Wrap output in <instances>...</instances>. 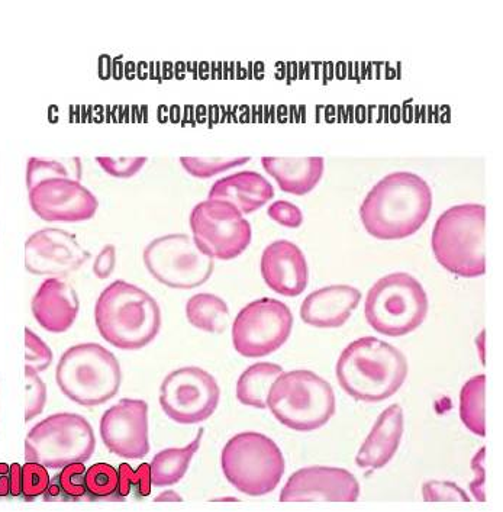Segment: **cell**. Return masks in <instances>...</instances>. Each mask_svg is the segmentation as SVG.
I'll return each mask as SVG.
<instances>
[{
  "instance_id": "cell-1",
  "label": "cell",
  "mask_w": 503,
  "mask_h": 512,
  "mask_svg": "<svg viewBox=\"0 0 503 512\" xmlns=\"http://www.w3.org/2000/svg\"><path fill=\"white\" fill-rule=\"evenodd\" d=\"M432 191L427 180L411 172L383 177L367 193L360 218L377 240H402L421 230L430 218Z\"/></svg>"
},
{
  "instance_id": "cell-2",
  "label": "cell",
  "mask_w": 503,
  "mask_h": 512,
  "mask_svg": "<svg viewBox=\"0 0 503 512\" xmlns=\"http://www.w3.org/2000/svg\"><path fill=\"white\" fill-rule=\"evenodd\" d=\"M335 372L341 388L351 398L382 402L402 388L408 378V360L392 344L363 337L345 347Z\"/></svg>"
},
{
  "instance_id": "cell-3",
  "label": "cell",
  "mask_w": 503,
  "mask_h": 512,
  "mask_svg": "<svg viewBox=\"0 0 503 512\" xmlns=\"http://www.w3.org/2000/svg\"><path fill=\"white\" fill-rule=\"evenodd\" d=\"M95 321L106 343L132 352L159 336L161 309L150 293L119 279L99 295Z\"/></svg>"
},
{
  "instance_id": "cell-4",
  "label": "cell",
  "mask_w": 503,
  "mask_h": 512,
  "mask_svg": "<svg viewBox=\"0 0 503 512\" xmlns=\"http://www.w3.org/2000/svg\"><path fill=\"white\" fill-rule=\"evenodd\" d=\"M486 208L479 204L456 205L435 222L431 246L437 262L460 278L486 273Z\"/></svg>"
},
{
  "instance_id": "cell-5",
  "label": "cell",
  "mask_w": 503,
  "mask_h": 512,
  "mask_svg": "<svg viewBox=\"0 0 503 512\" xmlns=\"http://www.w3.org/2000/svg\"><path fill=\"white\" fill-rule=\"evenodd\" d=\"M267 408L290 430L315 431L334 417L337 401L330 383L311 370L283 372L270 388Z\"/></svg>"
},
{
  "instance_id": "cell-6",
  "label": "cell",
  "mask_w": 503,
  "mask_h": 512,
  "mask_svg": "<svg viewBox=\"0 0 503 512\" xmlns=\"http://www.w3.org/2000/svg\"><path fill=\"white\" fill-rule=\"evenodd\" d=\"M56 381L70 401L83 407H98L118 394L121 365L115 354L101 344H77L61 356Z\"/></svg>"
},
{
  "instance_id": "cell-7",
  "label": "cell",
  "mask_w": 503,
  "mask_h": 512,
  "mask_svg": "<svg viewBox=\"0 0 503 512\" xmlns=\"http://www.w3.org/2000/svg\"><path fill=\"white\" fill-rule=\"evenodd\" d=\"M428 296L409 273H390L377 280L366 296L364 314L370 327L388 337H402L421 327L428 315Z\"/></svg>"
},
{
  "instance_id": "cell-8",
  "label": "cell",
  "mask_w": 503,
  "mask_h": 512,
  "mask_svg": "<svg viewBox=\"0 0 503 512\" xmlns=\"http://www.w3.org/2000/svg\"><path fill=\"white\" fill-rule=\"evenodd\" d=\"M222 472L237 491L248 497H263L279 486L285 475L282 450L264 434H237L221 454Z\"/></svg>"
},
{
  "instance_id": "cell-9",
  "label": "cell",
  "mask_w": 503,
  "mask_h": 512,
  "mask_svg": "<svg viewBox=\"0 0 503 512\" xmlns=\"http://www.w3.org/2000/svg\"><path fill=\"white\" fill-rule=\"evenodd\" d=\"M92 425L79 414H54L29 431L25 440V460L47 469H63L85 463L95 453Z\"/></svg>"
},
{
  "instance_id": "cell-10",
  "label": "cell",
  "mask_w": 503,
  "mask_h": 512,
  "mask_svg": "<svg viewBox=\"0 0 503 512\" xmlns=\"http://www.w3.org/2000/svg\"><path fill=\"white\" fill-rule=\"evenodd\" d=\"M143 260L157 282L173 289H195L214 273L215 262L186 234H167L151 241Z\"/></svg>"
},
{
  "instance_id": "cell-11",
  "label": "cell",
  "mask_w": 503,
  "mask_h": 512,
  "mask_svg": "<svg viewBox=\"0 0 503 512\" xmlns=\"http://www.w3.org/2000/svg\"><path fill=\"white\" fill-rule=\"evenodd\" d=\"M189 222L196 246L212 259H237L253 238L250 222L230 202L203 201L192 209Z\"/></svg>"
},
{
  "instance_id": "cell-12",
  "label": "cell",
  "mask_w": 503,
  "mask_h": 512,
  "mask_svg": "<svg viewBox=\"0 0 503 512\" xmlns=\"http://www.w3.org/2000/svg\"><path fill=\"white\" fill-rule=\"evenodd\" d=\"M293 315L285 302L261 298L241 309L232 324V343L241 356H269L288 341Z\"/></svg>"
},
{
  "instance_id": "cell-13",
  "label": "cell",
  "mask_w": 503,
  "mask_h": 512,
  "mask_svg": "<svg viewBox=\"0 0 503 512\" xmlns=\"http://www.w3.org/2000/svg\"><path fill=\"white\" fill-rule=\"evenodd\" d=\"M221 389L211 373L189 366L166 376L160 388V405L177 424H199L214 415Z\"/></svg>"
},
{
  "instance_id": "cell-14",
  "label": "cell",
  "mask_w": 503,
  "mask_h": 512,
  "mask_svg": "<svg viewBox=\"0 0 503 512\" xmlns=\"http://www.w3.org/2000/svg\"><path fill=\"white\" fill-rule=\"evenodd\" d=\"M32 211L47 222H83L95 217L98 199L72 177H50L28 189Z\"/></svg>"
},
{
  "instance_id": "cell-15",
  "label": "cell",
  "mask_w": 503,
  "mask_h": 512,
  "mask_svg": "<svg viewBox=\"0 0 503 512\" xmlns=\"http://www.w3.org/2000/svg\"><path fill=\"white\" fill-rule=\"evenodd\" d=\"M101 437L109 452L124 459H143L150 453L148 404L141 399H121L103 414Z\"/></svg>"
},
{
  "instance_id": "cell-16",
  "label": "cell",
  "mask_w": 503,
  "mask_h": 512,
  "mask_svg": "<svg viewBox=\"0 0 503 512\" xmlns=\"http://www.w3.org/2000/svg\"><path fill=\"white\" fill-rule=\"evenodd\" d=\"M77 238L60 228H44L25 243V267L37 276H69L89 259Z\"/></svg>"
},
{
  "instance_id": "cell-17",
  "label": "cell",
  "mask_w": 503,
  "mask_h": 512,
  "mask_svg": "<svg viewBox=\"0 0 503 512\" xmlns=\"http://www.w3.org/2000/svg\"><path fill=\"white\" fill-rule=\"evenodd\" d=\"M359 497L360 485L353 473L340 468L312 466L290 476L282 489L280 501L356 502Z\"/></svg>"
},
{
  "instance_id": "cell-18",
  "label": "cell",
  "mask_w": 503,
  "mask_h": 512,
  "mask_svg": "<svg viewBox=\"0 0 503 512\" xmlns=\"http://www.w3.org/2000/svg\"><path fill=\"white\" fill-rule=\"evenodd\" d=\"M260 267L266 285L279 295L295 298L308 286V262L292 241L277 240L269 244L261 254Z\"/></svg>"
},
{
  "instance_id": "cell-19",
  "label": "cell",
  "mask_w": 503,
  "mask_h": 512,
  "mask_svg": "<svg viewBox=\"0 0 503 512\" xmlns=\"http://www.w3.org/2000/svg\"><path fill=\"white\" fill-rule=\"evenodd\" d=\"M32 314L48 333H66L80 311L79 296L64 280H44L31 302Z\"/></svg>"
},
{
  "instance_id": "cell-20",
  "label": "cell",
  "mask_w": 503,
  "mask_h": 512,
  "mask_svg": "<svg viewBox=\"0 0 503 512\" xmlns=\"http://www.w3.org/2000/svg\"><path fill=\"white\" fill-rule=\"evenodd\" d=\"M361 292L348 285H332L309 293L301 307L305 324L315 328H340L359 307Z\"/></svg>"
},
{
  "instance_id": "cell-21",
  "label": "cell",
  "mask_w": 503,
  "mask_h": 512,
  "mask_svg": "<svg viewBox=\"0 0 503 512\" xmlns=\"http://www.w3.org/2000/svg\"><path fill=\"white\" fill-rule=\"evenodd\" d=\"M403 436V411L401 405H390L377 418L363 446L357 453L356 463L361 469L385 468L398 452Z\"/></svg>"
},
{
  "instance_id": "cell-22",
  "label": "cell",
  "mask_w": 503,
  "mask_h": 512,
  "mask_svg": "<svg viewBox=\"0 0 503 512\" xmlns=\"http://www.w3.org/2000/svg\"><path fill=\"white\" fill-rule=\"evenodd\" d=\"M273 196L272 183L260 173L251 170L216 180L209 191V199L230 202L243 215L259 211Z\"/></svg>"
},
{
  "instance_id": "cell-23",
  "label": "cell",
  "mask_w": 503,
  "mask_h": 512,
  "mask_svg": "<svg viewBox=\"0 0 503 512\" xmlns=\"http://www.w3.org/2000/svg\"><path fill=\"white\" fill-rule=\"evenodd\" d=\"M263 169L290 195L314 191L324 176V157H263Z\"/></svg>"
},
{
  "instance_id": "cell-24",
  "label": "cell",
  "mask_w": 503,
  "mask_h": 512,
  "mask_svg": "<svg viewBox=\"0 0 503 512\" xmlns=\"http://www.w3.org/2000/svg\"><path fill=\"white\" fill-rule=\"evenodd\" d=\"M202 437L203 428L199 430L196 439L187 444L186 447L166 449L156 454L150 465L151 483L159 486V488H166V486L176 485V483L182 481L193 456L198 453L199 447H201Z\"/></svg>"
},
{
  "instance_id": "cell-25",
  "label": "cell",
  "mask_w": 503,
  "mask_h": 512,
  "mask_svg": "<svg viewBox=\"0 0 503 512\" xmlns=\"http://www.w3.org/2000/svg\"><path fill=\"white\" fill-rule=\"evenodd\" d=\"M283 369L274 363H256L248 367L237 382V399L247 407L264 410L267 396Z\"/></svg>"
},
{
  "instance_id": "cell-26",
  "label": "cell",
  "mask_w": 503,
  "mask_h": 512,
  "mask_svg": "<svg viewBox=\"0 0 503 512\" xmlns=\"http://www.w3.org/2000/svg\"><path fill=\"white\" fill-rule=\"evenodd\" d=\"M187 321L205 333L221 334L230 322V308L227 302L214 293H198L186 304Z\"/></svg>"
},
{
  "instance_id": "cell-27",
  "label": "cell",
  "mask_w": 503,
  "mask_h": 512,
  "mask_svg": "<svg viewBox=\"0 0 503 512\" xmlns=\"http://www.w3.org/2000/svg\"><path fill=\"white\" fill-rule=\"evenodd\" d=\"M486 376L479 375L466 382L460 394V418L479 437L486 436L485 427Z\"/></svg>"
},
{
  "instance_id": "cell-28",
  "label": "cell",
  "mask_w": 503,
  "mask_h": 512,
  "mask_svg": "<svg viewBox=\"0 0 503 512\" xmlns=\"http://www.w3.org/2000/svg\"><path fill=\"white\" fill-rule=\"evenodd\" d=\"M86 466L83 463H72L50 481L44 492L45 501H85L92 499L86 486Z\"/></svg>"
},
{
  "instance_id": "cell-29",
  "label": "cell",
  "mask_w": 503,
  "mask_h": 512,
  "mask_svg": "<svg viewBox=\"0 0 503 512\" xmlns=\"http://www.w3.org/2000/svg\"><path fill=\"white\" fill-rule=\"evenodd\" d=\"M250 160V157H180V164L190 176L209 179L234 167L243 166Z\"/></svg>"
},
{
  "instance_id": "cell-30",
  "label": "cell",
  "mask_w": 503,
  "mask_h": 512,
  "mask_svg": "<svg viewBox=\"0 0 503 512\" xmlns=\"http://www.w3.org/2000/svg\"><path fill=\"white\" fill-rule=\"evenodd\" d=\"M86 486L92 499H115L118 492V470L108 463H96L86 472Z\"/></svg>"
},
{
  "instance_id": "cell-31",
  "label": "cell",
  "mask_w": 503,
  "mask_h": 512,
  "mask_svg": "<svg viewBox=\"0 0 503 512\" xmlns=\"http://www.w3.org/2000/svg\"><path fill=\"white\" fill-rule=\"evenodd\" d=\"M119 486L116 492V501L127 498L131 492L135 497L145 498L151 494V470L148 463H143L140 468L134 470L127 463L119 465Z\"/></svg>"
},
{
  "instance_id": "cell-32",
  "label": "cell",
  "mask_w": 503,
  "mask_h": 512,
  "mask_svg": "<svg viewBox=\"0 0 503 512\" xmlns=\"http://www.w3.org/2000/svg\"><path fill=\"white\" fill-rule=\"evenodd\" d=\"M50 177H72V179L80 180L79 173L72 172L66 164L57 160H44L32 157L28 160L27 167V186L31 189L38 182Z\"/></svg>"
},
{
  "instance_id": "cell-33",
  "label": "cell",
  "mask_w": 503,
  "mask_h": 512,
  "mask_svg": "<svg viewBox=\"0 0 503 512\" xmlns=\"http://www.w3.org/2000/svg\"><path fill=\"white\" fill-rule=\"evenodd\" d=\"M25 379H27V412L25 421L34 420L35 417L44 411L47 402V386L43 379L38 376L37 370L32 367H25Z\"/></svg>"
},
{
  "instance_id": "cell-34",
  "label": "cell",
  "mask_w": 503,
  "mask_h": 512,
  "mask_svg": "<svg viewBox=\"0 0 503 512\" xmlns=\"http://www.w3.org/2000/svg\"><path fill=\"white\" fill-rule=\"evenodd\" d=\"M50 481V475L45 466L40 463L27 462V465L22 466V495H24L25 501H32V499L44 495Z\"/></svg>"
},
{
  "instance_id": "cell-35",
  "label": "cell",
  "mask_w": 503,
  "mask_h": 512,
  "mask_svg": "<svg viewBox=\"0 0 503 512\" xmlns=\"http://www.w3.org/2000/svg\"><path fill=\"white\" fill-rule=\"evenodd\" d=\"M99 166L116 179H131L140 172L147 163V157H96Z\"/></svg>"
},
{
  "instance_id": "cell-36",
  "label": "cell",
  "mask_w": 503,
  "mask_h": 512,
  "mask_svg": "<svg viewBox=\"0 0 503 512\" xmlns=\"http://www.w3.org/2000/svg\"><path fill=\"white\" fill-rule=\"evenodd\" d=\"M25 347H27V354H25L27 366L37 370L38 373L44 372L53 363V352L50 347L29 328L25 330Z\"/></svg>"
},
{
  "instance_id": "cell-37",
  "label": "cell",
  "mask_w": 503,
  "mask_h": 512,
  "mask_svg": "<svg viewBox=\"0 0 503 512\" xmlns=\"http://www.w3.org/2000/svg\"><path fill=\"white\" fill-rule=\"evenodd\" d=\"M422 497L427 502H470L466 492L453 482H425L422 485Z\"/></svg>"
},
{
  "instance_id": "cell-38",
  "label": "cell",
  "mask_w": 503,
  "mask_h": 512,
  "mask_svg": "<svg viewBox=\"0 0 503 512\" xmlns=\"http://www.w3.org/2000/svg\"><path fill=\"white\" fill-rule=\"evenodd\" d=\"M267 214L274 222L286 228H299L303 224L302 211L292 202H273L267 209Z\"/></svg>"
},
{
  "instance_id": "cell-39",
  "label": "cell",
  "mask_w": 503,
  "mask_h": 512,
  "mask_svg": "<svg viewBox=\"0 0 503 512\" xmlns=\"http://www.w3.org/2000/svg\"><path fill=\"white\" fill-rule=\"evenodd\" d=\"M485 447L476 453L472 460V470L475 472V479L470 482V491L476 501L485 502Z\"/></svg>"
},
{
  "instance_id": "cell-40",
  "label": "cell",
  "mask_w": 503,
  "mask_h": 512,
  "mask_svg": "<svg viewBox=\"0 0 503 512\" xmlns=\"http://www.w3.org/2000/svg\"><path fill=\"white\" fill-rule=\"evenodd\" d=\"M115 264V246H112V244H106L101 253L98 254V257H96L95 263H93V273H95L96 278L101 280L111 278L112 273H114L115 270Z\"/></svg>"
},
{
  "instance_id": "cell-41",
  "label": "cell",
  "mask_w": 503,
  "mask_h": 512,
  "mask_svg": "<svg viewBox=\"0 0 503 512\" xmlns=\"http://www.w3.org/2000/svg\"><path fill=\"white\" fill-rule=\"evenodd\" d=\"M11 494V466L0 463V498Z\"/></svg>"
},
{
  "instance_id": "cell-42",
  "label": "cell",
  "mask_w": 503,
  "mask_h": 512,
  "mask_svg": "<svg viewBox=\"0 0 503 512\" xmlns=\"http://www.w3.org/2000/svg\"><path fill=\"white\" fill-rule=\"evenodd\" d=\"M12 497L22 495V466L18 463L11 465V494Z\"/></svg>"
},
{
  "instance_id": "cell-43",
  "label": "cell",
  "mask_w": 503,
  "mask_h": 512,
  "mask_svg": "<svg viewBox=\"0 0 503 512\" xmlns=\"http://www.w3.org/2000/svg\"><path fill=\"white\" fill-rule=\"evenodd\" d=\"M154 501H157V502H170V501L180 502V501H183V498L180 497V495L177 494V492L166 491V492H163V494L159 495V497L154 499Z\"/></svg>"
},
{
  "instance_id": "cell-44",
  "label": "cell",
  "mask_w": 503,
  "mask_h": 512,
  "mask_svg": "<svg viewBox=\"0 0 503 512\" xmlns=\"http://www.w3.org/2000/svg\"><path fill=\"white\" fill-rule=\"evenodd\" d=\"M476 346L479 349L480 359H482V363L485 365V331H482L480 336L476 338Z\"/></svg>"
}]
</instances>
